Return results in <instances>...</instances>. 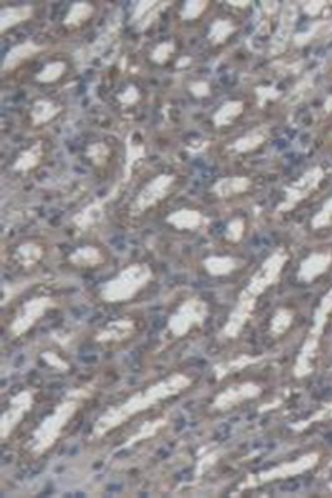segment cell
I'll use <instances>...</instances> for the list:
<instances>
[{"instance_id": "obj_1", "label": "cell", "mask_w": 332, "mask_h": 498, "mask_svg": "<svg viewBox=\"0 0 332 498\" xmlns=\"http://www.w3.org/2000/svg\"><path fill=\"white\" fill-rule=\"evenodd\" d=\"M191 385L193 379L185 372H175L155 384H150L148 387L131 394L124 402L106 409L91 427L90 439L94 442L101 440L119 427L126 424L133 417L146 412L155 405L163 404L165 400L178 397V395L190 389Z\"/></svg>"}, {"instance_id": "obj_2", "label": "cell", "mask_w": 332, "mask_h": 498, "mask_svg": "<svg viewBox=\"0 0 332 498\" xmlns=\"http://www.w3.org/2000/svg\"><path fill=\"white\" fill-rule=\"evenodd\" d=\"M89 399V392L84 389L74 390L66 397L55 405V409L37 425V429L32 432V437L29 440V454L34 459H39L54 449L59 444V440L64 437L66 427L71 424L75 415L80 412L81 405Z\"/></svg>"}, {"instance_id": "obj_3", "label": "cell", "mask_w": 332, "mask_h": 498, "mask_svg": "<svg viewBox=\"0 0 332 498\" xmlns=\"http://www.w3.org/2000/svg\"><path fill=\"white\" fill-rule=\"evenodd\" d=\"M286 259H288V256H286L283 251H276L266 259L261 266H259L258 271L253 274L251 279H249L246 288H244L241 294H239L236 306L233 308L234 312H238L239 316L246 319L253 317L258 299L268 291V288H271L276 281H278L279 274L284 268Z\"/></svg>"}, {"instance_id": "obj_4", "label": "cell", "mask_w": 332, "mask_h": 498, "mask_svg": "<svg viewBox=\"0 0 332 498\" xmlns=\"http://www.w3.org/2000/svg\"><path fill=\"white\" fill-rule=\"evenodd\" d=\"M153 281V269L146 263H133L100 288L99 298L106 304L129 303Z\"/></svg>"}, {"instance_id": "obj_5", "label": "cell", "mask_w": 332, "mask_h": 498, "mask_svg": "<svg viewBox=\"0 0 332 498\" xmlns=\"http://www.w3.org/2000/svg\"><path fill=\"white\" fill-rule=\"evenodd\" d=\"M209 306L204 299L193 296L183 301L168 317L166 329L175 339H181L190 334L193 329L203 327L208 321Z\"/></svg>"}, {"instance_id": "obj_6", "label": "cell", "mask_w": 332, "mask_h": 498, "mask_svg": "<svg viewBox=\"0 0 332 498\" xmlns=\"http://www.w3.org/2000/svg\"><path fill=\"white\" fill-rule=\"evenodd\" d=\"M57 306L54 298L50 296H37L29 299L27 303H24L22 306L19 308V311L15 312V316L12 319L9 326V334L10 337L19 339L22 335L27 334L30 329H32L35 324H37L40 319L45 317L50 309H54Z\"/></svg>"}, {"instance_id": "obj_7", "label": "cell", "mask_w": 332, "mask_h": 498, "mask_svg": "<svg viewBox=\"0 0 332 498\" xmlns=\"http://www.w3.org/2000/svg\"><path fill=\"white\" fill-rule=\"evenodd\" d=\"M176 186V176L173 173H161L146 183L138 193L135 201L131 203V215H141L151 208H155L158 203L166 200L170 193Z\"/></svg>"}, {"instance_id": "obj_8", "label": "cell", "mask_w": 332, "mask_h": 498, "mask_svg": "<svg viewBox=\"0 0 332 498\" xmlns=\"http://www.w3.org/2000/svg\"><path fill=\"white\" fill-rule=\"evenodd\" d=\"M35 405V390L24 389L19 394H15L9 400L7 407L4 409L2 417H0V440L7 442L19 425L22 424L25 415L32 412Z\"/></svg>"}, {"instance_id": "obj_9", "label": "cell", "mask_w": 332, "mask_h": 498, "mask_svg": "<svg viewBox=\"0 0 332 498\" xmlns=\"http://www.w3.org/2000/svg\"><path fill=\"white\" fill-rule=\"evenodd\" d=\"M263 394V387L258 382L253 380H244V382H236L224 387L221 392L216 394V397L213 399L209 409L216 414H224L229 410L236 409L238 405H243L249 402V400L258 399Z\"/></svg>"}, {"instance_id": "obj_10", "label": "cell", "mask_w": 332, "mask_h": 498, "mask_svg": "<svg viewBox=\"0 0 332 498\" xmlns=\"http://www.w3.org/2000/svg\"><path fill=\"white\" fill-rule=\"evenodd\" d=\"M303 460L293 462V464H286L279 467H273V469H266L263 472H258V474H249L246 479H244L241 484H239V492L243 490H253L258 489L264 484H271V482L276 480H284L289 479V477H294L296 474H301L308 469V464H301Z\"/></svg>"}, {"instance_id": "obj_11", "label": "cell", "mask_w": 332, "mask_h": 498, "mask_svg": "<svg viewBox=\"0 0 332 498\" xmlns=\"http://www.w3.org/2000/svg\"><path fill=\"white\" fill-rule=\"evenodd\" d=\"M138 329V324L131 317H121L110 321L106 326L100 327L95 334V342L99 344H119L131 339Z\"/></svg>"}, {"instance_id": "obj_12", "label": "cell", "mask_w": 332, "mask_h": 498, "mask_svg": "<svg viewBox=\"0 0 332 498\" xmlns=\"http://www.w3.org/2000/svg\"><path fill=\"white\" fill-rule=\"evenodd\" d=\"M321 178H323V171H321V168H316L314 171L304 175L299 181L293 183V185H291L288 190H286L284 201L278 206V210L286 211V210H289V208H293L296 203L303 200V198L308 195V193L313 190L316 185H318V183L321 181Z\"/></svg>"}, {"instance_id": "obj_13", "label": "cell", "mask_w": 332, "mask_h": 498, "mask_svg": "<svg viewBox=\"0 0 332 498\" xmlns=\"http://www.w3.org/2000/svg\"><path fill=\"white\" fill-rule=\"evenodd\" d=\"M253 186V180L249 176H224L216 180L211 186V193L219 200H231L248 193Z\"/></svg>"}, {"instance_id": "obj_14", "label": "cell", "mask_w": 332, "mask_h": 498, "mask_svg": "<svg viewBox=\"0 0 332 498\" xmlns=\"http://www.w3.org/2000/svg\"><path fill=\"white\" fill-rule=\"evenodd\" d=\"M42 50H44L42 45L34 42V40H27V42L15 45V47L10 49L7 55H5L4 63H2V72L4 73L14 72V70H17L24 62H27V60L35 57V55H39Z\"/></svg>"}, {"instance_id": "obj_15", "label": "cell", "mask_w": 332, "mask_h": 498, "mask_svg": "<svg viewBox=\"0 0 332 498\" xmlns=\"http://www.w3.org/2000/svg\"><path fill=\"white\" fill-rule=\"evenodd\" d=\"M166 223L175 228V230L196 231L201 230L208 223V220L204 218L201 211L193 210V208H181V210L170 213V215L166 216Z\"/></svg>"}, {"instance_id": "obj_16", "label": "cell", "mask_w": 332, "mask_h": 498, "mask_svg": "<svg viewBox=\"0 0 332 498\" xmlns=\"http://www.w3.org/2000/svg\"><path fill=\"white\" fill-rule=\"evenodd\" d=\"M170 5L168 2H155V0H141V2L135 4L131 15V24L136 25L138 30H146L150 29L153 22L158 19L161 9Z\"/></svg>"}, {"instance_id": "obj_17", "label": "cell", "mask_w": 332, "mask_h": 498, "mask_svg": "<svg viewBox=\"0 0 332 498\" xmlns=\"http://www.w3.org/2000/svg\"><path fill=\"white\" fill-rule=\"evenodd\" d=\"M45 156V148L42 141H35L32 146H29L27 150L20 151L17 158L12 163V171L17 175H27V173L34 171L40 163H42Z\"/></svg>"}, {"instance_id": "obj_18", "label": "cell", "mask_w": 332, "mask_h": 498, "mask_svg": "<svg viewBox=\"0 0 332 498\" xmlns=\"http://www.w3.org/2000/svg\"><path fill=\"white\" fill-rule=\"evenodd\" d=\"M105 261H106L105 253L101 251L100 248L91 246V245L76 248L75 251L70 253L69 256V263L71 266L80 268V269L99 268L101 264H105Z\"/></svg>"}, {"instance_id": "obj_19", "label": "cell", "mask_w": 332, "mask_h": 498, "mask_svg": "<svg viewBox=\"0 0 332 498\" xmlns=\"http://www.w3.org/2000/svg\"><path fill=\"white\" fill-rule=\"evenodd\" d=\"M201 266L204 273L211 278L231 276L241 266V261L234 256H208L203 259Z\"/></svg>"}, {"instance_id": "obj_20", "label": "cell", "mask_w": 332, "mask_h": 498, "mask_svg": "<svg viewBox=\"0 0 332 498\" xmlns=\"http://www.w3.org/2000/svg\"><path fill=\"white\" fill-rule=\"evenodd\" d=\"M268 140V130L261 126V128H254L249 130L248 133H244L243 136H239L229 145V150L236 155H248L251 151L258 150L259 146H263Z\"/></svg>"}, {"instance_id": "obj_21", "label": "cell", "mask_w": 332, "mask_h": 498, "mask_svg": "<svg viewBox=\"0 0 332 498\" xmlns=\"http://www.w3.org/2000/svg\"><path fill=\"white\" fill-rule=\"evenodd\" d=\"M32 5H15V7L0 9V34H5L7 30L27 22V20L32 19Z\"/></svg>"}, {"instance_id": "obj_22", "label": "cell", "mask_w": 332, "mask_h": 498, "mask_svg": "<svg viewBox=\"0 0 332 498\" xmlns=\"http://www.w3.org/2000/svg\"><path fill=\"white\" fill-rule=\"evenodd\" d=\"M45 254L44 246L37 241H25L22 245L15 248L14 251V261L19 264L20 268L30 269L42 261Z\"/></svg>"}, {"instance_id": "obj_23", "label": "cell", "mask_w": 332, "mask_h": 498, "mask_svg": "<svg viewBox=\"0 0 332 498\" xmlns=\"http://www.w3.org/2000/svg\"><path fill=\"white\" fill-rule=\"evenodd\" d=\"M60 111H62V106L57 101L49 98L35 100L32 108H30V121H32L34 126H42L57 118Z\"/></svg>"}, {"instance_id": "obj_24", "label": "cell", "mask_w": 332, "mask_h": 498, "mask_svg": "<svg viewBox=\"0 0 332 498\" xmlns=\"http://www.w3.org/2000/svg\"><path fill=\"white\" fill-rule=\"evenodd\" d=\"M243 113H244L243 100L224 101V103L213 113V125L216 126V128H224V126L233 125Z\"/></svg>"}, {"instance_id": "obj_25", "label": "cell", "mask_w": 332, "mask_h": 498, "mask_svg": "<svg viewBox=\"0 0 332 498\" xmlns=\"http://www.w3.org/2000/svg\"><path fill=\"white\" fill-rule=\"evenodd\" d=\"M95 5L90 2H75L70 5L69 12L64 17V27L66 30H75L94 17Z\"/></svg>"}, {"instance_id": "obj_26", "label": "cell", "mask_w": 332, "mask_h": 498, "mask_svg": "<svg viewBox=\"0 0 332 498\" xmlns=\"http://www.w3.org/2000/svg\"><path fill=\"white\" fill-rule=\"evenodd\" d=\"M105 200L101 201H95L91 203V205L85 206L84 210H80L79 215H75L74 218V225L79 228V230H89V228L95 226L96 223H99L101 218H104L105 213Z\"/></svg>"}, {"instance_id": "obj_27", "label": "cell", "mask_w": 332, "mask_h": 498, "mask_svg": "<svg viewBox=\"0 0 332 498\" xmlns=\"http://www.w3.org/2000/svg\"><path fill=\"white\" fill-rule=\"evenodd\" d=\"M166 424H168V420L165 419V417H160V419L145 422V424H143L140 429H138L135 434H133L130 439L125 442L124 445H121V449H124V450L125 449H131L133 445L140 444V442H143V440L151 439V437H155L158 432H160Z\"/></svg>"}, {"instance_id": "obj_28", "label": "cell", "mask_w": 332, "mask_h": 498, "mask_svg": "<svg viewBox=\"0 0 332 498\" xmlns=\"http://www.w3.org/2000/svg\"><path fill=\"white\" fill-rule=\"evenodd\" d=\"M234 32H236V25H234L233 20L216 19L211 24V27H209L208 40L209 44L218 47V45H223L226 40H229V37H231Z\"/></svg>"}, {"instance_id": "obj_29", "label": "cell", "mask_w": 332, "mask_h": 498, "mask_svg": "<svg viewBox=\"0 0 332 498\" xmlns=\"http://www.w3.org/2000/svg\"><path fill=\"white\" fill-rule=\"evenodd\" d=\"M256 360H258V357H253V355L243 354V355H238V357H234L231 360H226V362L216 364V365H214L213 372H214V375H216L218 380H221V379L226 377V375H231L234 372H238V370L246 369L248 365L254 364V362H256Z\"/></svg>"}, {"instance_id": "obj_30", "label": "cell", "mask_w": 332, "mask_h": 498, "mask_svg": "<svg viewBox=\"0 0 332 498\" xmlns=\"http://www.w3.org/2000/svg\"><path fill=\"white\" fill-rule=\"evenodd\" d=\"M329 261L331 258L328 254H314V256L308 258L303 264H301L299 279H303V281H311V279L319 276L321 273L326 271Z\"/></svg>"}, {"instance_id": "obj_31", "label": "cell", "mask_w": 332, "mask_h": 498, "mask_svg": "<svg viewBox=\"0 0 332 498\" xmlns=\"http://www.w3.org/2000/svg\"><path fill=\"white\" fill-rule=\"evenodd\" d=\"M86 158L91 161V165L96 168H104L106 163H109L110 156H111V150L110 146L105 143V141H95V143H90L86 146L85 151Z\"/></svg>"}, {"instance_id": "obj_32", "label": "cell", "mask_w": 332, "mask_h": 498, "mask_svg": "<svg viewBox=\"0 0 332 498\" xmlns=\"http://www.w3.org/2000/svg\"><path fill=\"white\" fill-rule=\"evenodd\" d=\"M66 72V63L65 62H50L45 65V67L40 70V72L35 75V80H37L39 83L49 85V83H55L59 82L60 78L64 77Z\"/></svg>"}, {"instance_id": "obj_33", "label": "cell", "mask_w": 332, "mask_h": 498, "mask_svg": "<svg viewBox=\"0 0 332 498\" xmlns=\"http://www.w3.org/2000/svg\"><path fill=\"white\" fill-rule=\"evenodd\" d=\"M294 314L289 311V309H278V311L274 312L273 319H271L269 324V334L274 335V337H278V335L284 334L288 331V327L291 326V322H293Z\"/></svg>"}, {"instance_id": "obj_34", "label": "cell", "mask_w": 332, "mask_h": 498, "mask_svg": "<svg viewBox=\"0 0 332 498\" xmlns=\"http://www.w3.org/2000/svg\"><path fill=\"white\" fill-rule=\"evenodd\" d=\"M288 10H284L283 15H281V24H279V29H278V34H276V37L273 40V45H274V49H279V47H283V45L288 42V39H289V32H291V24L294 22V19H296V12H294V9L291 10V5H288Z\"/></svg>"}, {"instance_id": "obj_35", "label": "cell", "mask_w": 332, "mask_h": 498, "mask_svg": "<svg viewBox=\"0 0 332 498\" xmlns=\"http://www.w3.org/2000/svg\"><path fill=\"white\" fill-rule=\"evenodd\" d=\"M176 52V44L173 42V40H165V42L158 44L155 49L151 50L150 59L153 63L156 65H166L170 62L173 55Z\"/></svg>"}, {"instance_id": "obj_36", "label": "cell", "mask_w": 332, "mask_h": 498, "mask_svg": "<svg viewBox=\"0 0 332 498\" xmlns=\"http://www.w3.org/2000/svg\"><path fill=\"white\" fill-rule=\"evenodd\" d=\"M209 2L206 0H190V2H186L183 5L180 17L183 22H195L201 15L206 12Z\"/></svg>"}, {"instance_id": "obj_37", "label": "cell", "mask_w": 332, "mask_h": 498, "mask_svg": "<svg viewBox=\"0 0 332 498\" xmlns=\"http://www.w3.org/2000/svg\"><path fill=\"white\" fill-rule=\"evenodd\" d=\"M244 235H246V220L244 218H234L228 223L226 231H224V240L236 245V243L243 241Z\"/></svg>"}, {"instance_id": "obj_38", "label": "cell", "mask_w": 332, "mask_h": 498, "mask_svg": "<svg viewBox=\"0 0 332 498\" xmlns=\"http://www.w3.org/2000/svg\"><path fill=\"white\" fill-rule=\"evenodd\" d=\"M116 34H119V25H111V27L106 29L105 32L95 40V44H91L90 57H95V55H99L104 52V50H106V47L111 44V40L116 37Z\"/></svg>"}, {"instance_id": "obj_39", "label": "cell", "mask_w": 332, "mask_h": 498, "mask_svg": "<svg viewBox=\"0 0 332 498\" xmlns=\"http://www.w3.org/2000/svg\"><path fill=\"white\" fill-rule=\"evenodd\" d=\"M140 100H141V93H140V90H138L135 85H129V86H126V88L119 95L120 105H121V106H125V108H129V106L136 105Z\"/></svg>"}, {"instance_id": "obj_40", "label": "cell", "mask_w": 332, "mask_h": 498, "mask_svg": "<svg viewBox=\"0 0 332 498\" xmlns=\"http://www.w3.org/2000/svg\"><path fill=\"white\" fill-rule=\"evenodd\" d=\"M188 91L196 98H206V96L211 95V85L206 80H195L188 85Z\"/></svg>"}, {"instance_id": "obj_41", "label": "cell", "mask_w": 332, "mask_h": 498, "mask_svg": "<svg viewBox=\"0 0 332 498\" xmlns=\"http://www.w3.org/2000/svg\"><path fill=\"white\" fill-rule=\"evenodd\" d=\"M42 359L45 360V362H47L49 367L57 369V370H60V372H65V370H69V362H66V360H64L57 354L45 352V354H42Z\"/></svg>"}, {"instance_id": "obj_42", "label": "cell", "mask_w": 332, "mask_h": 498, "mask_svg": "<svg viewBox=\"0 0 332 498\" xmlns=\"http://www.w3.org/2000/svg\"><path fill=\"white\" fill-rule=\"evenodd\" d=\"M143 156H145V148H143L141 145L129 143V156H126V161H129V163H126V176L130 175L131 165H135V161L143 158Z\"/></svg>"}, {"instance_id": "obj_43", "label": "cell", "mask_w": 332, "mask_h": 498, "mask_svg": "<svg viewBox=\"0 0 332 498\" xmlns=\"http://www.w3.org/2000/svg\"><path fill=\"white\" fill-rule=\"evenodd\" d=\"M216 460H218V454L216 452H209L208 455H204L201 460L198 462V469H196V474H204V472H208L211 467L216 464Z\"/></svg>"}, {"instance_id": "obj_44", "label": "cell", "mask_w": 332, "mask_h": 498, "mask_svg": "<svg viewBox=\"0 0 332 498\" xmlns=\"http://www.w3.org/2000/svg\"><path fill=\"white\" fill-rule=\"evenodd\" d=\"M332 221V200L328 203V205L324 206V210L321 211V215H318L314 218V226H324L328 225V223Z\"/></svg>"}, {"instance_id": "obj_45", "label": "cell", "mask_w": 332, "mask_h": 498, "mask_svg": "<svg viewBox=\"0 0 332 498\" xmlns=\"http://www.w3.org/2000/svg\"><path fill=\"white\" fill-rule=\"evenodd\" d=\"M256 93L259 96V103H264V101L273 100V98H276V96H278V91H276L274 88H258Z\"/></svg>"}, {"instance_id": "obj_46", "label": "cell", "mask_w": 332, "mask_h": 498, "mask_svg": "<svg viewBox=\"0 0 332 498\" xmlns=\"http://www.w3.org/2000/svg\"><path fill=\"white\" fill-rule=\"evenodd\" d=\"M323 7H324V2H309V4L304 5L306 12H308L309 15H316L319 12V9H323Z\"/></svg>"}, {"instance_id": "obj_47", "label": "cell", "mask_w": 332, "mask_h": 498, "mask_svg": "<svg viewBox=\"0 0 332 498\" xmlns=\"http://www.w3.org/2000/svg\"><path fill=\"white\" fill-rule=\"evenodd\" d=\"M228 5H233V7L238 9H246L249 5H253V2H228Z\"/></svg>"}]
</instances>
